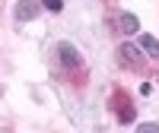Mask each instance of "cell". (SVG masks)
<instances>
[{
    "label": "cell",
    "instance_id": "1",
    "mask_svg": "<svg viewBox=\"0 0 159 133\" xmlns=\"http://www.w3.org/2000/svg\"><path fill=\"white\" fill-rule=\"evenodd\" d=\"M57 54H61L64 66H80V51H76L70 41H61V45H57Z\"/></svg>",
    "mask_w": 159,
    "mask_h": 133
},
{
    "label": "cell",
    "instance_id": "2",
    "mask_svg": "<svg viewBox=\"0 0 159 133\" xmlns=\"http://www.w3.org/2000/svg\"><path fill=\"white\" fill-rule=\"evenodd\" d=\"M35 16H38V3H35V0H22V3L16 6V19L19 22H29Z\"/></svg>",
    "mask_w": 159,
    "mask_h": 133
},
{
    "label": "cell",
    "instance_id": "3",
    "mask_svg": "<svg viewBox=\"0 0 159 133\" xmlns=\"http://www.w3.org/2000/svg\"><path fill=\"white\" fill-rule=\"evenodd\" d=\"M140 48L147 51L150 57H159V38H153V35H143V38H140Z\"/></svg>",
    "mask_w": 159,
    "mask_h": 133
},
{
    "label": "cell",
    "instance_id": "4",
    "mask_svg": "<svg viewBox=\"0 0 159 133\" xmlns=\"http://www.w3.org/2000/svg\"><path fill=\"white\" fill-rule=\"evenodd\" d=\"M140 29V22H137V16H134V13H121V32H137Z\"/></svg>",
    "mask_w": 159,
    "mask_h": 133
},
{
    "label": "cell",
    "instance_id": "5",
    "mask_svg": "<svg viewBox=\"0 0 159 133\" xmlns=\"http://www.w3.org/2000/svg\"><path fill=\"white\" fill-rule=\"evenodd\" d=\"M121 60H127V63H137V60H140L137 48H134V45H121Z\"/></svg>",
    "mask_w": 159,
    "mask_h": 133
},
{
    "label": "cell",
    "instance_id": "6",
    "mask_svg": "<svg viewBox=\"0 0 159 133\" xmlns=\"http://www.w3.org/2000/svg\"><path fill=\"white\" fill-rule=\"evenodd\" d=\"M42 6L51 10V13H61V10H64V0H42Z\"/></svg>",
    "mask_w": 159,
    "mask_h": 133
},
{
    "label": "cell",
    "instance_id": "7",
    "mask_svg": "<svg viewBox=\"0 0 159 133\" xmlns=\"http://www.w3.org/2000/svg\"><path fill=\"white\" fill-rule=\"evenodd\" d=\"M134 133H159V124H140Z\"/></svg>",
    "mask_w": 159,
    "mask_h": 133
}]
</instances>
